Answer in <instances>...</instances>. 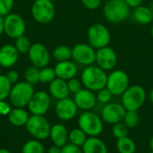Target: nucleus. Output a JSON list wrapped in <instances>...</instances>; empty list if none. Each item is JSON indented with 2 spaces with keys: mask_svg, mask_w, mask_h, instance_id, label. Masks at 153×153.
I'll return each mask as SVG.
<instances>
[{
  "mask_svg": "<svg viewBox=\"0 0 153 153\" xmlns=\"http://www.w3.org/2000/svg\"><path fill=\"white\" fill-rule=\"evenodd\" d=\"M107 78V71H105L96 64L86 66L82 69L81 74V81L83 87L93 92H97L106 87Z\"/></svg>",
  "mask_w": 153,
  "mask_h": 153,
  "instance_id": "1",
  "label": "nucleus"
},
{
  "mask_svg": "<svg viewBox=\"0 0 153 153\" xmlns=\"http://www.w3.org/2000/svg\"><path fill=\"white\" fill-rule=\"evenodd\" d=\"M102 11L108 22L113 24H119L129 17L131 7L125 0H107Z\"/></svg>",
  "mask_w": 153,
  "mask_h": 153,
  "instance_id": "2",
  "label": "nucleus"
},
{
  "mask_svg": "<svg viewBox=\"0 0 153 153\" xmlns=\"http://www.w3.org/2000/svg\"><path fill=\"white\" fill-rule=\"evenodd\" d=\"M78 127L88 137L100 136L104 130V122L100 115L90 111H83L78 118Z\"/></svg>",
  "mask_w": 153,
  "mask_h": 153,
  "instance_id": "3",
  "label": "nucleus"
},
{
  "mask_svg": "<svg viewBox=\"0 0 153 153\" xmlns=\"http://www.w3.org/2000/svg\"><path fill=\"white\" fill-rule=\"evenodd\" d=\"M35 93L33 85L23 81H19L13 85L10 95L9 101L13 107H22L28 106L30 98Z\"/></svg>",
  "mask_w": 153,
  "mask_h": 153,
  "instance_id": "4",
  "label": "nucleus"
},
{
  "mask_svg": "<svg viewBox=\"0 0 153 153\" xmlns=\"http://www.w3.org/2000/svg\"><path fill=\"white\" fill-rule=\"evenodd\" d=\"M147 98V93L144 87L139 85L129 86L121 96V104L128 110L138 111L144 105Z\"/></svg>",
  "mask_w": 153,
  "mask_h": 153,
  "instance_id": "5",
  "label": "nucleus"
},
{
  "mask_svg": "<svg viewBox=\"0 0 153 153\" xmlns=\"http://www.w3.org/2000/svg\"><path fill=\"white\" fill-rule=\"evenodd\" d=\"M30 14L32 18L40 24H48L51 23L56 14L54 2L50 0H34Z\"/></svg>",
  "mask_w": 153,
  "mask_h": 153,
  "instance_id": "6",
  "label": "nucleus"
},
{
  "mask_svg": "<svg viewBox=\"0 0 153 153\" xmlns=\"http://www.w3.org/2000/svg\"><path fill=\"white\" fill-rule=\"evenodd\" d=\"M88 43L98 50L108 46L111 41V33L108 28L100 23L91 24L87 32Z\"/></svg>",
  "mask_w": 153,
  "mask_h": 153,
  "instance_id": "7",
  "label": "nucleus"
},
{
  "mask_svg": "<svg viewBox=\"0 0 153 153\" xmlns=\"http://www.w3.org/2000/svg\"><path fill=\"white\" fill-rule=\"evenodd\" d=\"M25 128L33 138L42 141L49 137L51 125L44 115H31L25 124Z\"/></svg>",
  "mask_w": 153,
  "mask_h": 153,
  "instance_id": "8",
  "label": "nucleus"
},
{
  "mask_svg": "<svg viewBox=\"0 0 153 153\" xmlns=\"http://www.w3.org/2000/svg\"><path fill=\"white\" fill-rule=\"evenodd\" d=\"M130 86L127 73L122 69H113L108 74L106 87L114 96H121Z\"/></svg>",
  "mask_w": 153,
  "mask_h": 153,
  "instance_id": "9",
  "label": "nucleus"
},
{
  "mask_svg": "<svg viewBox=\"0 0 153 153\" xmlns=\"http://www.w3.org/2000/svg\"><path fill=\"white\" fill-rule=\"evenodd\" d=\"M72 60L76 64L84 67L95 64L96 49L89 43H77L72 48Z\"/></svg>",
  "mask_w": 153,
  "mask_h": 153,
  "instance_id": "10",
  "label": "nucleus"
},
{
  "mask_svg": "<svg viewBox=\"0 0 153 153\" xmlns=\"http://www.w3.org/2000/svg\"><path fill=\"white\" fill-rule=\"evenodd\" d=\"M4 33L11 39H17L24 35L26 31V23L24 19L18 14L10 13L4 17Z\"/></svg>",
  "mask_w": 153,
  "mask_h": 153,
  "instance_id": "11",
  "label": "nucleus"
},
{
  "mask_svg": "<svg viewBox=\"0 0 153 153\" xmlns=\"http://www.w3.org/2000/svg\"><path fill=\"white\" fill-rule=\"evenodd\" d=\"M27 106L31 115H44L51 106V96L43 90L37 91L33 94Z\"/></svg>",
  "mask_w": 153,
  "mask_h": 153,
  "instance_id": "12",
  "label": "nucleus"
},
{
  "mask_svg": "<svg viewBox=\"0 0 153 153\" xmlns=\"http://www.w3.org/2000/svg\"><path fill=\"white\" fill-rule=\"evenodd\" d=\"M126 113V109L121 103L110 102L102 106L100 116L104 123L113 125L117 123L123 122Z\"/></svg>",
  "mask_w": 153,
  "mask_h": 153,
  "instance_id": "13",
  "label": "nucleus"
},
{
  "mask_svg": "<svg viewBox=\"0 0 153 153\" xmlns=\"http://www.w3.org/2000/svg\"><path fill=\"white\" fill-rule=\"evenodd\" d=\"M117 52L109 45L96 50L95 64L105 71H111L115 69L117 65Z\"/></svg>",
  "mask_w": 153,
  "mask_h": 153,
  "instance_id": "14",
  "label": "nucleus"
},
{
  "mask_svg": "<svg viewBox=\"0 0 153 153\" xmlns=\"http://www.w3.org/2000/svg\"><path fill=\"white\" fill-rule=\"evenodd\" d=\"M28 57L30 63L39 69L48 66L51 59L48 48L40 42H35L31 44L28 51Z\"/></svg>",
  "mask_w": 153,
  "mask_h": 153,
  "instance_id": "15",
  "label": "nucleus"
},
{
  "mask_svg": "<svg viewBox=\"0 0 153 153\" xmlns=\"http://www.w3.org/2000/svg\"><path fill=\"white\" fill-rule=\"evenodd\" d=\"M78 107L74 99L68 97L57 100L55 112L58 119L67 122L73 120L78 113Z\"/></svg>",
  "mask_w": 153,
  "mask_h": 153,
  "instance_id": "16",
  "label": "nucleus"
},
{
  "mask_svg": "<svg viewBox=\"0 0 153 153\" xmlns=\"http://www.w3.org/2000/svg\"><path fill=\"white\" fill-rule=\"evenodd\" d=\"M73 99L75 102L78 109L82 111L92 110L98 103L95 93L85 87H82L80 91L75 93Z\"/></svg>",
  "mask_w": 153,
  "mask_h": 153,
  "instance_id": "17",
  "label": "nucleus"
},
{
  "mask_svg": "<svg viewBox=\"0 0 153 153\" xmlns=\"http://www.w3.org/2000/svg\"><path fill=\"white\" fill-rule=\"evenodd\" d=\"M20 53L14 44H4L0 47V67L10 69L18 61Z\"/></svg>",
  "mask_w": 153,
  "mask_h": 153,
  "instance_id": "18",
  "label": "nucleus"
},
{
  "mask_svg": "<svg viewBox=\"0 0 153 153\" xmlns=\"http://www.w3.org/2000/svg\"><path fill=\"white\" fill-rule=\"evenodd\" d=\"M56 78H59L64 80H69L73 78H75L78 73V67L74 61L65 60L58 61L54 67Z\"/></svg>",
  "mask_w": 153,
  "mask_h": 153,
  "instance_id": "19",
  "label": "nucleus"
},
{
  "mask_svg": "<svg viewBox=\"0 0 153 153\" xmlns=\"http://www.w3.org/2000/svg\"><path fill=\"white\" fill-rule=\"evenodd\" d=\"M48 91L51 97L56 100H60L65 97H68L70 95V91L68 89L67 81L61 79L59 78H56L52 82L48 84Z\"/></svg>",
  "mask_w": 153,
  "mask_h": 153,
  "instance_id": "20",
  "label": "nucleus"
},
{
  "mask_svg": "<svg viewBox=\"0 0 153 153\" xmlns=\"http://www.w3.org/2000/svg\"><path fill=\"white\" fill-rule=\"evenodd\" d=\"M68 131L66 127L62 124H56L51 126L49 137L53 143L56 146L63 147L67 143L68 140Z\"/></svg>",
  "mask_w": 153,
  "mask_h": 153,
  "instance_id": "21",
  "label": "nucleus"
},
{
  "mask_svg": "<svg viewBox=\"0 0 153 153\" xmlns=\"http://www.w3.org/2000/svg\"><path fill=\"white\" fill-rule=\"evenodd\" d=\"M81 148L83 153H108L106 143L99 136L88 137Z\"/></svg>",
  "mask_w": 153,
  "mask_h": 153,
  "instance_id": "22",
  "label": "nucleus"
},
{
  "mask_svg": "<svg viewBox=\"0 0 153 153\" xmlns=\"http://www.w3.org/2000/svg\"><path fill=\"white\" fill-rule=\"evenodd\" d=\"M9 123L16 127L25 126L30 115L29 113L22 107H13L7 115Z\"/></svg>",
  "mask_w": 153,
  "mask_h": 153,
  "instance_id": "23",
  "label": "nucleus"
},
{
  "mask_svg": "<svg viewBox=\"0 0 153 153\" xmlns=\"http://www.w3.org/2000/svg\"><path fill=\"white\" fill-rule=\"evenodd\" d=\"M133 17L135 20V22L143 25L150 24L153 21V14L151 7L143 5H141L134 8Z\"/></svg>",
  "mask_w": 153,
  "mask_h": 153,
  "instance_id": "24",
  "label": "nucleus"
},
{
  "mask_svg": "<svg viewBox=\"0 0 153 153\" xmlns=\"http://www.w3.org/2000/svg\"><path fill=\"white\" fill-rule=\"evenodd\" d=\"M117 149L119 153H134L136 151V144L132 138L126 136L117 139Z\"/></svg>",
  "mask_w": 153,
  "mask_h": 153,
  "instance_id": "25",
  "label": "nucleus"
},
{
  "mask_svg": "<svg viewBox=\"0 0 153 153\" xmlns=\"http://www.w3.org/2000/svg\"><path fill=\"white\" fill-rule=\"evenodd\" d=\"M52 56L57 62L72 60V48L64 44L58 45L53 50Z\"/></svg>",
  "mask_w": 153,
  "mask_h": 153,
  "instance_id": "26",
  "label": "nucleus"
},
{
  "mask_svg": "<svg viewBox=\"0 0 153 153\" xmlns=\"http://www.w3.org/2000/svg\"><path fill=\"white\" fill-rule=\"evenodd\" d=\"M87 138L88 136L86 135V133L79 127L71 130V132L68 133V140L70 143L78 147H82Z\"/></svg>",
  "mask_w": 153,
  "mask_h": 153,
  "instance_id": "27",
  "label": "nucleus"
},
{
  "mask_svg": "<svg viewBox=\"0 0 153 153\" xmlns=\"http://www.w3.org/2000/svg\"><path fill=\"white\" fill-rule=\"evenodd\" d=\"M123 122L129 129H134L137 127L140 122V115L138 111H134V110L126 111Z\"/></svg>",
  "mask_w": 153,
  "mask_h": 153,
  "instance_id": "28",
  "label": "nucleus"
},
{
  "mask_svg": "<svg viewBox=\"0 0 153 153\" xmlns=\"http://www.w3.org/2000/svg\"><path fill=\"white\" fill-rule=\"evenodd\" d=\"M44 146L39 140H31L27 142L22 150V153H44Z\"/></svg>",
  "mask_w": 153,
  "mask_h": 153,
  "instance_id": "29",
  "label": "nucleus"
},
{
  "mask_svg": "<svg viewBox=\"0 0 153 153\" xmlns=\"http://www.w3.org/2000/svg\"><path fill=\"white\" fill-rule=\"evenodd\" d=\"M56 78L54 68L46 66L39 69V82L43 84H49Z\"/></svg>",
  "mask_w": 153,
  "mask_h": 153,
  "instance_id": "30",
  "label": "nucleus"
},
{
  "mask_svg": "<svg viewBox=\"0 0 153 153\" xmlns=\"http://www.w3.org/2000/svg\"><path fill=\"white\" fill-rule=\"evenodd\" d=\"M13 84L8 80L6 75L0 74V100H6L9 97Z\"/></svg>",
  "mask_w": 153,
  "mask_h": 153,
  "instance_id": "31",
  "label": "nucleus"
},
{
  "mask_svg": "<svg viewBox=\"0 0 153 153\" xmlns=\"http://www.w3.org/2000/svg\"><path fill=\"white\" fill-rule=\"evenodd\" d=\"M24 80L31 85H35L39 82V69L35 66H30L24 71Z\"/></svg>",
  "mask_w": 153,
  "mask_h": 153,
  "instance_id": "32",
  "label": "nucleus"
},
{
  "mask_svg": "<svg viewBox=\"0 0 153 153\" xmlns=\"http://www.w3.org/2000/svg\"><path fill=\"white\" fill-rule=\"evenodd\" d=\"M14 46L20 54H26L28 53L31 46V43L28 37H26L25 35H22L17 39H15Z\"/></svg>",
  "mask_w": 153,
  "mask_h": 153,
  "instance_id": "33",
  "label": "nucleus"
},
{
  "mask_svg": "<svg viewBox=\"0 0 153 153\" xmlns=\"http://www.w3.org/2000/svg\"><path fill=\"white\" fill-rule=\"evenodd\" d=\"M128 129L129 128L125 124L124 122H119V123H117V124H113V126H112V134L117 140V139L127 136Z\"/></svg>",
  "mask_w": 153,
  "mask_h": 153,
  "instance_id": "34",
  "label": "nucleus"
},
{
  "mask_svg": "<svg viewBox=\"0 0 153 153\" xmlns=\"http://www.w3.org/2000/svg\"><path fill=\"white\" fill-rule=\"evenodd\" d=\"M113 96H114L112 95V93L107 87H104V88L97 91V95H96L98 103H100V104H101L103 106L110 103Z\"/></svg>",
  "mask_w": 153,
  "mask_h": 153,
  "instance_id": "35",
  "label": "nucleus"
},
{
  "mask_svg": "<svg viewBox=\"0 0 153 153\" xmlns=\"http://www.w3.org/2000/svg\"><path fill=\"white\" fill-rule=\"evenodd\" d=\"M14 0H0V15L4 17L9 14L13 7Z\"/></svg>",
  "mask_w": 153,
  "mask_h": 153,
  "instance_id": "36",
  "label": "nucleus"
},
{
  "mask_svg": "<svg viewBox=\"0 0 153 153\" xmlns=\"http://www.w3.org/2000/svg\"><path fill=\"white\" fill-rule=\"evenodd\" d=\"M67 86H68L70 94H74V95L75 93H77L78 91H80L83 87L81 79H78L76 78H73L67 80Z\"/></svg>",
  "mask_w": 153,
  "mask_h": 153,
  "instance_id": "37",
  "label": "nucleus"
},
{
  "mask_svg": "<svg viewBox=\"0 0 153 153\" xmlns=\"http://www.w3.org/2000/svg\"><path fill=\"white\" fill-rule=\"evenodd\" d=\"M82 4L88 10L93 11L98 9L102 3V0H81Z\"/></svg>",
  "mask_w": 153,
  "mask_h": 153,
  "instance_id": "38",
  "label": "nucleus"
},
{
  "mask_svg": "<svg viewBox=\"0 0 153 153\" xmlns=\"http://www.w3.org/2000/svg\"><path fill=\"white\" fill-rule=\"evenodd\" d=\"M61 153H83L81 147L75 146L72 143H66L62 147Z\"/></svg>",
  "mask_w": 153,
  "mask_h": 153,
  "instance_id": "39",
  "label": "nucleus"
},
{
  "mask_svg": "<svg viewBox=\"0 0 153 153\" xmlns=\"http://www.w3.org/2000/svg\"><path fill=\"white\" fill-rule=\"evenodd\" d=\"M12 107L5 100H0V115H8Z\"/></svg>",
  "mask_w": 153,
  "mask_h": 153,
  "instance_id": "40",
  "label": "nucleus"
},
{
  "mask_svg": "<svg viewBox=\"0 0 153 153\" xmlns=\"http://www.w3.org/2000/svg\"><path fill=\"white\" fill-rule=\"evenodd\" d=\"M5 75H6V77H7V78H8V80H9L13 85V84H15V83H17V82H19L20 75H19L18 71L12 69V70H9Z\"/></svg>",
  "mask_w": 153,
  "mask_h": 153,
  "instance_id": "41",
  "label": "nucleus"
},
{
  "mask_svg": "<svg viewBox=\"0 0 153 153\" xmlns=\"http://www.w3.org/2000/svg\"><path fill=\"white\" fill-rule=\"evenodd\" d=\"M125 1L131 8H135L143 5V0H125Z\"/></svg>",
  "mask_w": 153,
  "mask_h": 153,
  "instance_id": "42",
  "label": "nucleus"
},
{
  "mask_svg": "<svg viewBox=\"0 0 153 153\" xmlns=\"http://www.w3.org/2000/svg\"><path fill=\"white\" fill-rule=\"evenodd\" d=\"M61 150H62L61 147L56 146V145L54 144L53 146H51V147L48 149V153H61Z\"/></svg>",
  "mask_w": 153,
  "mask_h": 153,
  "instance_id": "43",
  "label": "nucleus"
},
{
  "mask_svg": "<svg viewBox=\"0 0 153 153\" xmlns=\"http://www.w3.org/2000/svg\"><path fill=\"white\" fill-rule=\"evenodd\" d=\"M4 17L0 15V35H2L4 33Z\"/></svg>",
  "mask_w": 153,
  "mask_h": 153,
  "instance_id": "44",
  "label": "nucleus"
},
{
  "mask_svg": "<svg viewBox=\"0 0 153 153\" xmlns=\"http://www.w3.org/2000/svg\"><path fill=\"white\" fill-rule=\"evenodd\" d=\"M149 99H150V102L151 104L153 106V88L151 89L150 93H149Z\"/></svg>",
  "mask_w": 153,
  "mask_h": 153,
  "instance_id": "45",
  "label": "nucleus"
},
{
  "mask_svg": "<svg viewBox=\"0 0 153 153\" xmlns=\"http://www.w3.org/2000/svg\"><path fill=\"white\" fill-rule=\"evenodd\" d=\"M149 146H150V149H151V151H153V135L151 137V139H150V142H149Z\"/></svg>",
  "mask_w": 153,
  "mask_h": 153,
  "instance_id": "46",
  "label": "nucleus"
},
{
  "mask_svg": "<svg viewBox=\"0 0 153 153\" xmlns=\"http://www.w3.org/2000/svg\"><path fill=\"white\" fill-rule=\"evenodd\" d=\"M0 153H11L6 149H0Z\"/></svg>",
  "mask_w": 153,
  "mask_h": 153,
  "instance_id": "47",
  "label": "nucleus"
},
{
  "mask_svg": "<svg viewBox=\"0 0 153 153\" xmlns=\"http://www.w3.org/2000/svg\"><path fill=\"white\" fill-rule=\"evenodd\" d=\"M151 35H152V37L153 39V24L152 26V29H151Z\"/></svg>",
  "mask_w": 153,
  "mask_h": 153,
  "instance_id": "48",
  "label": "nucleus"
},
{
  "mask_svg": "<svg viewBox=\"0 0 153 153\" xmlns=\"http://www.w3.org/2000/svg\"><path fill=\"white\" fill-rule=\"evenodd\" d=\"M150 7H151V9H152V14H153V3L151 5V6H150Z\"/></svg>",
  "mask_w": 153,
  "mask_h": 153,
  "instance_id": "49",
  "label": "nucleus"
},
{
  "mask_svg": "<svg viewBox=\"0 0 153 153\" xmlns=\"http://www.w3.org/2000/svg\"><path fill=\"white\" fill-rule=\"evenodd\" d=\"M50 1H52V2L55 3V2H57V1H59V0H50Z\"/></svg>",
  "mask_w": 153,
  "mask_h": 153,
  "instance_id": "50",
  "label": "nucleus"
},
{
  "mask_svg": "<svg viewBox=\"0 0 153 153\" xmlns=\"http://www.w3.org/2000/svg\"><path fill=\"white\" fill-rule=\"evenodd\" d=\"M149 153H153V151H151V152H149Z\"/></svg>",
  "mask_w": 153,
  "mask_h": 153,
  "instance_id": "51",
  "label": "nucleus"
},
{
  "mask_svg": "<svg viewBox=\"0 0 153 153\" xmlns=\"http://www.w3.org/2000/svg\"><path fill=\"white\" fill-rule=\"evenodd\" d=\"M0 68H1V67H0Z\"/></svg>",
  "mask_w": 153,
  "mask_h": 153,
  "instance_id": "52",
  "label": "nucleus"
}]
</instances>
